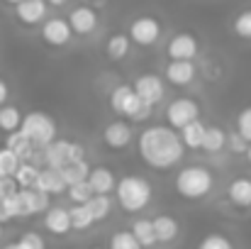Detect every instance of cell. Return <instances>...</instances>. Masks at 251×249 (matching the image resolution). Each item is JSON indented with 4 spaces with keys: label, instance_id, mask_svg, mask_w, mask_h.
<instances>
[{
    "label": "cell",
    "instance_id": "3957f363",
    "mask_svg": "<svg viewBox=\"0 0 251 249\" xmlns=\"http://www.w3.org/2000/svg\"><path fill=\"white\" fill-rule=\"evenodd\" d=\"M117 203L125 213H139L151 203V186L142 176H125L117 183Z\"/></svg>",
    "mask_w": 251,
    "mask_h": 249
},
{
    "label": "cell",
    "instance_id": "1f68e13d",
    "mask_svg": "<svg viewBox=\"0 0 251 249\" xmlns=\"http://www.w3.org/2000/svg\"><path fill=\"white\" fill-rule=\"evenodd\" d=\"M110 249H144L139 245V240L134 237V232L129 230V232H115L112 237H110Z\"/></svg>",
    "mask_w": 251,
    "mask_h": 249
},
{
    "label": "cell",
    "instance_id": "ee69618b",
    "mask_svg": "<svg viewBox=\"0 0 251 249\" xmlns=\"http://www.w3.org/2000/svg\"><path fill=\"white\" fill-rule=\"evenodd\" d=\"M5 2H10V5H20L22 0H5Z\"/></svg>",
    "mask_w": 251,
    "mask_h": 249
},
{
    "label": "cell",
    "instance_id": "277c9868",
    "mask_svg": "<svg viewBox=\"0 0 251 249\" xmlns=\"http://www.w3.org/2000/svg\"><path fill=\"white\" fill-rule=\"evenodd\" d=\"M110 108L117 115H125L134 122H142V120L151 117V105L142 103V98L137 95V90L132 85H117L110 93Z\"/></svg>",
    "mask_w": 251,
    "mask_h": 249
},
{
    "label": "cell",
    "instance_id": "7dc6e473",
    "mask_svg": "<svg viewBox=\"0 0 251 249\" xmlns=\"http://www.w3.org/2000/svg\"><path fill=\"white\" fill-rule=\"evenodd\" d=\"M90 249H102V247H90Z\"/></svg>",
    "mask_w": 251,
    "mask_h": 249
},
{
    "label": "cell",
    "instance_id": "74e56055",
    "mask_svg": "<svg viewBox=\"0 0 251 249\" xmlns=\"http://www.w3.org/2000/svg\"><path fill=\"white\" fill-rule=\"evenodd\" d=\"M17 247L20 249H44V240H42L37 232H25V235L17 240Z\"/></svg>",
    "mask_w": 251,
    "mask_h": 249
},
{
    "label": "cell",
    "instance_id": "7402d4cb",
    "mask_svg": "<svg viewBox=\"0 0 251 249\" xmlns=\"http://www.w3.org/2000/svg\"><path fill=\"white\" fill-rule=\"evenodd\" d=\"M132 232H134V237L139 240V245H142V247H154V245L159 242L156 230H154V220H147V218L134 220Z\"/></svg>",
    "mask_w": 251,
    "mask_h": 249
},
{
    "label": "cell",
    "instance_id": "484cf974",
    "mask_svg": "<svg viewBox=\"0 0 251 249\" xmlns=\"http://www.w3.org/2000/svg\"><path fill=\"white\" fill-rule=\"evenodd\" d=\"M22 120H25V117L20 115V110H17L15 105H2V108H0V130H2V132H7V135L20 132Z\"/></svg>",
    "mask_w": 251,
    "mask_h": 249
},
{
    "label": "cell",
    "instance_id": "d4e9b609",
    "mask_svg": "<svg viewBox=\"0 0 251 249\" xmlns=\"http://www.w3.org/2000/svg\"><path fill=\"white\" fill-rule=\"evenodd\" d=\"M5 147L7 149H12L22 162H27L32 154H34V144L22 135V132H12V135H7V142H5Z\"/></svg>",
    "mask_w": 251,
    "mask_h": 249
},
{
    "label": "cell",
    "instance_id": "8d00e7d4",
    "mask_svg": "<svg viewBox=\"0 0 251 249\" xmlns=\"http://www.w3.org/2000/svg\"><path fill=\"white\" fill-rule=\"evenodd\" d=\"M237 132L251 144V105L244 108V110L237 115Z\"/></svg>",
    "mask_w": 251,
    "mask_h": 249
},
{
    "label": "cell",
    "instance_id": "83f0119b",
    "mask_svg": "<svg viewBox=\"0 0 251 249\" xmlns=\"http://www.w3.org/2000/svg\"><path fill=\"white\" fill-rule=\"evenodd\" d=\"M90 171H93V168L85 164V162H76V164L64 166V168H61V176H64L66 186H76V183H85V181H88Z\"/></svg>",
    "mask_w": 251,
    "mask_h": 249
},
{
    "label": "cell",
    "instance_id": "f35d334b",
    "mask_svg": "<svg viewBox=\"0 0 251 249\" xmlns=\"http://www.w3.org/2000/svg\"><path fill=\"white\" fill-rule=\"evenodd\" d=\"M227 147L234 152V154H247L249 152V142L239 135V132H234V135H229V142H227Z\"/></svg>",
    "mask_w": 251,
    "mask_h": 249
},
{
    "label": "cell",
    "instance_id": "2e32d148",
    "mask_svg": "<svg viewBox=\"0 0 251 249\" xmlns=\"http://www.w3.org/2000/svg\"><path fill=\"white\" fill-rule=\"evenodd\" d=\"M88 183L93 188L95 195H107L112 188H117V181H115V173L107 168V166H95L88 176Z\"/></svg>",
    "mask_w": 251,
    "mask_h": 249
},
{
    "label": "cell",
    "instance_id": "d590c367",
    "mask_svg": "<svg viewBox=\"0 0 251 249\" xmlns=\"http://www.w3.org/2000/svg\"><path fill=\"white\" fill-rule=\"evenodd\" d=\"M198 249H234V245H232L225 235H207V237L198 245Z\"/></svg>",
    "mask_w": 251,
    "mask_h": 249
},
{
    "label": "cell",
    "instance_id": "5b68a950",
    "mask_svg": "<svg viewBox=\"0 0 251 249\" xmlns=\"http://www.w3.org/2000/svg\"><path fill=\"white\" fill-rule=\"evenodd\" d=\"M20 132L34 144V147H49L56 142V122L47 112H27L22 120Z\"/></svg>",
    "mask_w": 251,
    "mask_h": 249
},
{
    "label": "cell",
    "instance_id": "8fae6325",
    "mask_svg": "<svg viewBox=\"0 0 251 249\" xmlns=\"http://www.w3.org/2000/svg\"><path fill=\"white\" fill-rule=\"evenodd\" d=\"M132 137H134L132 127H129L127 122H122V120H115V122H110V125L102 130V142H105L110 149H125V147L132 142Z\"/></svg>",
    "mask_w": 251,
    "mask_h": 249
},
{
    "label": "cell",
    "instance_id": "f6af8a7d",
    "mask_svg": "<svg viewBox=\"0 0 251 249\" xmlns=\"http://www.w3.org/2000/svg\"><path fill=\"white\" fill-rule=\"evenodd\" d=\"M247 159H249V164H251V144H249V152H247Z\"/></svg>",
    "mask_w": 251,
    "mask_h": 249
},
{
    "label": "cell",
    "instance_id": "30bf717a",
    "mask_svg": "<svg viewBox=\"0 0 251 249\" xmlns=\"http://www.w3.org/2000/svg\"><path fill=\"white\" fill-rule=\"evenodd\" d=\"M71 34H74V29H71L69 20H64V17H51V20H47L44 27H42V37H44V42L51 44V47H64V44H69Z\"/></svg>",
    "mask_w": 251,
    "mask_h": 249
},
{
    "label": "cell",
    "instance_id": "e575fe53",
    "mask_svg": "<svg viewBox=\"0 0 251 249\" xmlns=\"http://www.w3.org/2000/svg\"><path fill=\"white\" fill-rule=\"evenodd\" d=\"M234 32L242 37V39H251V10H244L234 17Z\"/></svg>",
    "mask_w": 251,
    "mask_h": 249
},
{
    "label": "cell",
    "instance_id": "4fadbf2b",
    "mask_svg": "<svg viewBox=\"0 0 251 249\" xmlns=\"http://www.w3.org/2000/svg\"><path fill=\"white\" fill-rule=\"evenodd\" d=\"M69 25L76 34H90L98 27V12L93 7H88V5H81L69 15Z\"/></svg>",
    "mask_w": 251,
    "mask_h": 249
},
{
    "label": "cell",
    "instance_id": "5bb4252c",
    "mask_svg": "<svg viewBox=\"0 0 251 249\" xmlns=\"http://www.w3.org/2000/svg\"><path fill=\"white\" fill-rule=\"evenodd\" d=\"M227 200L242 210L251 208V178L249 176H239L227 186Z\"/></svg>",
    "mask_w": 251,
    "mask_h": 249
},
{
    "label": "cell",
    "instance_id": "cb8c5ba5",
    "mask_svg": "<svg viewBox=\"0 0 251 249\" xmlns=\"http://www.w3.org/2000/svg\"><path fill=\"white\" fill-rule=\"evenodd\" d=\"M154 230H156L159 242H173L178 237V222L171 215H156L154 218Z\"/></svg>",
    "mask_w": 251,
    "mask_h": 249
},
{
    "label": "cell",
    "instance_id": "ba28073f",
    "mask_svg": "<svg viewBox=\"0 0 251 249\" xmlns=\"http://www.w3.org/2000/svg\"><path fill=\"white\" fill-rule=\"evenodd\" d=\"M132 88L137 90V95L142 98V103H147L151 108L156 103H161V98H164V81L156 74H142V76H137L134 83H132Z\"/></svg>",
    "mask_w": 251,
    "mask_h": 249
},
{
    "label": "cell",
    "instance_id": "9a60e30c",
    "mask_svg": "<svg viewBox=\"0 0 251 249\" xmlns=\"http://www.w3.org/2000/svg\"><path fill=\"white\" fill-rule=\"evenodd\" d=\"M20 203H22V215H34V213L49 210V195L37 188H22Z\"/></svg>",
    "mask_w": 251,
    "mask_h": 249
},
{
    "label": "cell",
    "instance_id": "4dcf8cb0",
    "mask_svg": "<svg viewBox=\"0 0 251 249\" xmlns=\"http://www.w3.org/2000/svg\"><path fill=\"white\" fill-rule=\"evenodd\" d=\"M69 213H71V225H74V230H88V227L95 222L88 205H74Z\"/></svg>",
    "mask_w": 251,
    "mask_h": 249
},
{
    "label": "cell",
    "instance_id": "603a6c76",
    "mask_svg": "<svg viewBox=\"0 0 251 249\" xmlns=\"http://www.w3.org/2000/svg\"><path fill=\"white\" fill-rule=\"evenodd\" d=\"M227 142H229V135H227L222 127H217V125H210V127H207V132H205L202 149H205V152H210V154H215V152L225 149V147H227Z\"/></svg>",
    "mask_w": 251,
    "mask_h": 249
},
{
    "label": "cell",
    "instance_id": "bcb514c9",
    "mask_svg": "<svg viewBox=\"0 0 251 249\" xmlns=\"http://www.w3.org/2000/svg\"><path fill=\"white\" fill-rule=\"evenodd\" d=\"M0 237H2V225H0Z\"/></svg>",
    "mask_w": 251,
    "mask_h": 249
},
{
    "label": "cell",
    "instance_id": "6da1fadb",
    "mask_svg": "<svg viewBox=\"0 0 251 249\" xmlns=\"http://www.w3.org/2000/svg\"><path fill=\"white\" fill-rule=\"evenodd\" d=\"M183 139L168 125H151L139 135V154L151 168H171L183 159Z\"/></svg>",
    "mask_w": 251,
    "mask_h": 249
},
{
    "label": "cell",
    "instance_id": "b9f144b4",
    "mask_svg": "<svg viewBox=\"0 0 251 249\" xmlns=\"http://www.w3.org/2000/svg\"><path fill=\"white\" fill-rule=\"evenodd\" d=\"M47 2H49V5H56V7H59V5H64V2H69V0H47Z\"/></svg>",
    "mask_w": 251,
    "mask_h": 249
},
{
    "label": "cell",
    "instance_id": "d6a6232c",
    "mask_svg": "<svg viewBox=\"0 0 251 249\" xmlns=\"http://www.w3.org/2000/svg\"><path fill=\"white\" fill-rule=\"evenodd\" d=\"M88 208H90V213H93V220L100 222V220H105V218L110 215L112 200H110L107 195H93V200L88 203Z\"/></svg>",
    "mask_w": 251,
    "mask_h": 249
},
{
    "label": "cell",
    "instance_id": "44dd1931",
    "mask_svg": "<svg viewBox=\"0 0 251 249\" xmlns=\"http://www.w3.org/2000/svg\"><path fill=\"white\" fill-rule=\"evenodd\" d=\"M205 132H207V125H202L200 120L190 122L188 127L180 130V139H183V147L185 149H200L202 142H205Z\"/></svg>",
    "mask_w": 251,
    "mask_h": 249
},
{
    "label": "cell",
    "instance_id": "f546056e",
    "mask_svg": "<svg viewBox=\"0 0 251 249\" xmlns=\"http://www.w3.org/2000/svg\"><path fill=\"white\" fill-rule=\"evenodd\" d=\"M20 166H22V159H20L12 149L0 147V178H10V176H15Z\"/></svg>",
    "mask_w": 251,
    "mask_h": 249
},
{
    "label": "cell",
    "instance_id": "7c38bea8",
    "mask_svg": "<svg viewBox=\"0 0 251 249\" xmlns=\"http://www.w3.org/2000/svg\"><path fill=\"white\" fill-rule=\"evenodd\" d=\"M47 0H22L15 5V15L22 25H39L47 17Z\"/></svg>",
    "mask_w": 251,
    "mask_h": 249
},
{
    "label": "cell",
    "instance_id": "836d02e7",
    "mask_svg": "<svg viewBox=\"0 0 251 249\" xmlns=\"http://www.w3.org/2000/svg\"><path fill=\"white\" fill-rule=\"evenodd\" d=\"M93 188H90V183L85 181V183H76V186H69V198L74 200V205H88L90 200H93Z\"/></svg>",
    "mask_w": 251,
    "mask_h": 249
},
{
    "label": "cell",
    "instance_id": "ab89813d",
    "mask_svg": "<svg viewBox=\"0 0 251 249\" xmlns=\"http://www.w3.org/2000/svg\"><path fill=\"white\" fill-rule=\"evenodd\" d=\"M7 95H10V88H7V83H5V81H0V108L5 105Z\"/></svg>",
    "mask_w": 251,
    "mask_h": 249
},
{
    "label": "cell",
    "instance_id": "8992f818",
    "mask_svg": "<svg viewBox=\"0 0 251 249\" xmlns=\"http://www.w3.org/2000/svg\"><path fill=\"white\" fill-rule=\"evenodd\" d=\"M166 120H168V127L180 132L190 122L200 120V105L195 100H190V98H176L166 108Z\"/></svg>",
    "mask_w": 251,
    "mask_h": 249
},
{
    "label": "cell",
    "instance_id": "4316f807",
    "mask_svg": "<svg viewBox=\"0 0 251 249\" xmlns=\"http://www.w3.org/2000/svg\"><path fill=\"white\" fill-rule=\"evenodd\" d=\"M129 34H122V32H117V34H112L110 39H107V56L110 59H115V61H120V59H125L127 54H129Z\"/></svg>",
    "mask_w": 251,
    "mask_h": 249
},
{
    "label": "cell",
    "instance_id": "7a4b0ae2",
    "mask_svg": "<svg viewBox=\"0 0 251 249\" xmlns=\"http://www.w3.org/2000/svg\"><path fill=\"white\" fill-rule=\"evenodd\" d=\"M215 186V178L207 166H185L176 176V191L185 200H200L205 198Z\"/></svg>",
    "mask_w": 251,
    "mask_h": 249
},
{
    "label": "cell",
    "instance_id": "7bdbcfd3",
    "mask_svg": "<svg viewBox=\"0 0 251 249\" xmlns=\"http://www.w3.org/2000/svg\"><path fill=\"white\" fill-rule=\"evenodd\" d=\"M2 249H20V247H17V242H12V245H5Z\"/></svg>",
    "mask_w": 251,
    "mask_h": 249
},
{
    "label": "cell",
    "instance_id": "d6986e66",
    "mask_svg": "<svg viewBox=\"0 0 251 249\" xmlns=\"http://www.w3.org/2000/svg\"><path fill=\"white\" fill-rule=\"evenodd\" d=\"M64 188H69L66 186V181H64V176H61V171L59 168H44L42 173H39V181H37V191H42V193H54V195H59V193H64Z\"/></svg>",
    "mask_w": 251,
    "mask_h": 249
},
{
    "label": "cell",
    "instance_id": "52a82bcc",
    "mask_svg": "<svg viewBox=\"0 0 251 249\" xmlns=\"http://www.w3.org/2000/svg\"><path fill=\"white\" fill-rule=\"evenodd\" d=\"M161 37V22L151 15H142L129 25V39L139 47H151Z\"/></svg>",
    "mask_w": 251,
    "mask_h": 249
},
{
    "label": "cell",
    "instance_id": "ac0fdd59",
    "mask_svg": "<svg viewBox=\"0 0 251 249\" xmlns=\"http://www.w3.org/2000/svg\"><path fill=\"white\" fill-rule=\"evenodd\" d=\"M44 227L54 235H66L69 230H74L71 213L66 208H49L47 215H44Z\"/></svg>",
    "mask_w": 251,
    "mask_h": 249
},
{
    "label": "cell",
    "instance_id": "60d3db41",
    "mask_svg": "<svg viewBox=\"0 0 251 249\" xmlns=\"http://www.w3.org/2000/svg\"><path fill=\"white\" fill-rule=\"evenodd\" d=\"M7 220H10V215H7V210H5L2 200H0V225H2V222H7Z\"/></svg>",
    "mask_w": 251,
    "mask_h": 249
},
{
    "label": "cell",
    "instance_id": "f1b7e54d",
    "mask_svg": "<svg viewBox=\"0 0 251 249\" xmlns=\"http://www.w3.org/2000/svg\"><path fill=\"white\" fill-rule=\"evenodd\" d=\"M39 173H42V171H39L37 166H32L29 162H22V166H20L17 173H15V181H17L20 191H22V188H37Z\"/></svg>",
    "mask_w": 251,
    "mask_h": 249
},
{
    "label": "cell",
    "instance_id": "9c48e42d",
    "mask_svg": "<svg viewBox=\"0 0 251 249\" xmlns=\"http://www.w3.org/2000/svg\"><path fill=\"white\" fill-rule=\"evenodd\" d=\"M166 54L171 56V61H193V56L198 54V39L188 32H178L171 37Z\"/></svg>",
    "mask_w": 251,
    "mask_h": 249
},
{
    "label": "cell",
    "instance_id": "ffe728a7",
    "mask_svg": "<svg viewBox=\"0 0 251 249\" xmlns=\"http://www.w3.org/2000/svg\"><path fill=\"white\" fill-rule=\"evenodd\" d=\"M195 79L193 61H171L166 66V81L173 85H188Z\"/></svg>",
    "mask_w": 251,
    "mask_h": 249
},
{
    "label": "cell",
    "instance_id": "e0dca14e",
    "mask_svg": "<svg viewBox=\"0 0 251 249\" xmlns=\"http://www.w3.org/2000/svg\"><path fill=\"white\" fill-rule=\"evenodd\" d=\"M44 159H47V166L49 168H64V166L71 164V142H61L56 139L54 144H49L44 149Z\"/></svg>",
    "mask_w": 251,
    "mask_h": 249
}]
</instances>
